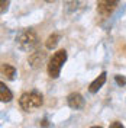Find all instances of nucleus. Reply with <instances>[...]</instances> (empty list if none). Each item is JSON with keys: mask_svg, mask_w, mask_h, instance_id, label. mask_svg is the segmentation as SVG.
Masks as SVG:
<instances>
[{"mask_svg": "<svg viewBox=\"0 0 126 128\" xmlns=\"http://www.w3.org/2000/svg\"><path fill=\"white\" fill-rule=\"evenodd\" d=\"M106 76H107V73L106 72L100 73V76L96 77V79L90 83V86H88V92H90V93H97V92L103 88V84L106 83V79H107Z\"/></svg>", "mask_w": 126, "mask_h": 128, "instance_id": "0eeeda50", "label": "nucleus"}, {"mask_svg": "<svg viewBox=\"0 0 126 128\" xmlns=\"http://www.w3.org/2000/svg\"><path fill=\"white\" fill-rule=\"evenodd\" d=\"M42 104H44V96L41 95L38 90L25 92L23 95L19 98V106L25 112H33L35 109L41 108Z\"/></svg>", "mask_w": 126, "mask_h": 128, "instance_id": "f03ea898", "label": "nucleus"}, {"mask_svg": "<svg viewBox=\"0 0 126 128\" xmlns=\"http://www.w3.org/2000/svg\"><path fill=\"white\" fill-rule=\"evenodd\" d=\"M115 82L118 83V84L120 86V88L126 84V79L123 77V76H120V74H116V76H115Z\"/></svg>", "mask_w": 126, "mask_h": 128, "instance_id": "f8f14e48", "label": "nucleus"}, {"mask_svg": "<svg viewBox=\"0 0 126 128\" xmlns=\"http://www.w3.org/2000/svg\"><path fill=\"white\" fill-rule=\"evenodd\" d=\"M110 128H123V125H122V122H113V124H110Z\"/></svg>", "mask_w": 126, "mask_h": 128, "instance_id": "ddd939ff", "label": "nucleus"}, {"mask_svg": "<svg viewBox=\"0 0 126 128\" xmlns=\"http://www.w3.org/2000/svg\"><path fill=\"white\" fill-rule=\"evenodd\" d=\"M67 58H68V54H67L65 50H60V51H57L55 54L51 57L49 64H48V74H49L51 79H58L60 77L61 68L65 64Z\"/></svg>", "mask_w": 126, "mask_h": 128, "instance_id": "7ed1b4c3", "label": "nucleus"}, {"mask_svg": "<svg viewBox=\"0 0 126 128\" xmlns=\"http://www.w3.org/2000/svg\"><path fill=\"white\" fill-rule=\"evenodd\" d=\"M60 40H61V36H60L58 34H52V35H49V36L47 38V41H45V47H47L48 50H54V48L58 45Z\"/></svg>", "mask_w": 126, "mask_h": 128, "instance_id": "9d476101", "label": "nucleus"}, {"mask_svg": "<svg viewBox=\"0 0 126 128\" xmlns=\"http://www.w3.org/2000/svg\"><path fill=\"white\" fill-rule=\"evenodd\" d=\"M45 58H47V52L38 50V51L31 52V56H29V58H28V63H29V66H31L32 68H39L41 66L44 64Z\"/></svg>", "mask_w": 126, "mask_h": 128, "instance_id": "39448f33", "label": "nucleus"}, {"mask_svg": "<svg viewBox=\"0 0 126 128\" xmlns=\"http://www.w3.org/2000/svg\"><path fill=\"white\" fill-rule=\"evenodd\" d=\"M39 40H38V35L33 29H23L17 36H16V45L20 51L25 52H31L35 48L38 47Z\"/></svg>", "mask_w": 126, "mask_h": 128, "instance_id": "f257e3e1", "label": "nucleus"}, {"mask_svg": "<svg viewBox=\"0 0 126 128\" xmlns=\"http://www.w3.org/2000/svg\"><path fill=\"white\" fill-rule=\"evenodd\" d=\"M12 99H13V95H12V92H10V90L6 88V84L1 82V83H0V100L6 104V102H10Z\"/></svg>", "mask_w": 126, "mask_h": 128, "instance_id": "1a4fd4ad", "label": "nucleus"}, {"mask_svg": "<svg viewBox=\"0 0 126 128\" xmlns=\"http://www.w3.org/2000/svg\"><path fill=\"white\" fill-rule=\"evenodd\" d=\"M67 104H68V106H70L71 109L77 111V109H81L84 106V98L80 93H77V92H72L67 98Z\"/></svg>", "mask_w": 126, "mask_h": 128, "instance_id": "423d86ee", "label": "nucleus"}, {"mask_svg": "<svg viewBox=\"0 0 126 128\" xmlns=\"http://www.w3.org/2000/svg\"><path fill=\"white\" fill-rule=\"evenodd\" d=\"M119 2L120 0H99L97 2V13L103 18H109L119 6Z\"/></svg>", "mask_w": 126, "mask_h": 128, "instance_id": "20e7f679", "label": "nucleus"}, {"mask_svg": "<svg viewBox=\"0 0 126 128\" xmlns=\"http://www.w3.org/2000/svg\"><path fill=\"white\" fill-rule=\"evenodd\" d=\"M1 74L6 77L7 80H15V76H16V68L10 64L4 63L1 64Z\"/></svg>", "mask_w": 126, "mask_h": 128, "instance_id": "6e6552de", "label": "nucleus"}, {"mask_svg": "<svg viewBox=\"0 0 126 128\" xmlns=\"http://www.w3.org/2000/svg\"><path fill=\"white\" fill-rule=\"evenodd\" d=\"M0 3H1V6H0V12L1 13H6L9 9V3H10V0H0Z\"/></svg>", "mask_w": 126, "mask_h": 128, "instance_id": "9b49d317", "label": "nucleus"}, {"mask_svg": "<svg viewBox=\"0 0 126 128\" xmlns=\"http://www.w3.org/2000/svg\"><path fill=\"white\" fill-rule=\"evenodd\" d=\"M45 2H48V3H52V2H55V0H45Z\"/></svg>", "mask_w": 126, "mask_h": 128, "instance_id": "4468645a", "label": "nucleus"}]
</instances>
